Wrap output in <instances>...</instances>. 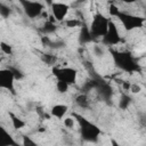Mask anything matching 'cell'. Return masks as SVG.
Listing matches in <instances>:
<instances>
[{
	"label": "cell",
	"instance_id": "obj_29",
	"mask_svg": "<svg viewBox=\"0 0 146 146\" xmlns=\"http://www.w3.org/2000/svg\"><path fill=\"white\" fill-rule=\"evenodd\" d=\"M23 145H27V146H33V145H35V141H33V140H31L29 137H24L23 138Z\"/></svg>",
	"mask_w": 146,
	"mask_h": 146
},
{
	"label": "cell",
	"instance_id": "obj_16",
	"mask_svg": "<svg viewBox=\"0 0 146 146\" xmlns=\"http://www.w3.org/2000/svg\"><path fill=\"white\" fill-rule=\"evenodd\" d=\"M131 103V97L128 96V94H122L119 100V107L121 110H127Z\"/></svg>",
	"mask_w": 146,
	"mask_h": 146
},
{
	"label": "cell",
	"instance_id": "obj_9",
	"mask_svg": "<svg viewBox=\"0 0 146 146\" xmlns=\"http://www.w3.org/2000/svg\"><path fill=\"white\" fill-rule=\"evenodd\" d=\"M51 8V15L56 19V22H63L65 21L68 11H70V6L64 2H56L54 1L50 5Z\"/></svg>",
	"mask_w": 146,
	"mask_h": 146
},
{
	"label": "cell",
	"instance_id": "obj_14",
	"mask_svg": "<svg viewBox=\"0 0 146 146\" xmlns=\"http://www.w3.org/2000/svg\"><path fill=\"white\" fill-rule=\"evenodd\" d=\"M75 104L81 108H88L90 105V100L86 94H79L75 97Z\"/></svg>",
	"mask_w": 146,
	"mask_h": 146
},
{
	"label": "cell",
	"instance_id": "obj_19",
	"mask_svg": "<svg viewBox=\"0 0 146 146\" xmlns=\"http://www.w3.org/2000/svg\"><path fill=\"white\" fill-rule=\"evenodd\" d=\"M42 60L48 65H54L56 63L57 58H56V56H54L51 54H44V55H42Z\"/></svg>",
	"mask_w": 146,
	"mask_h": 146
},
{
	"label": "cell",
	"instance_id": "obj_17",
	"mask_svg": "<svg viewBox=\"0 0 146 146\" xmlns=\"http://www.w3.org/2000/svg\"><path fill=\"white\" fill-rule=\"evenodd\" d=\"M56 89H57L58 92H60V94H65V92L68 91V89H70V84L66 83V82H64V81L57 80V81H56Z\"/></svg>",
	"mask_w": 146,
	"mask_h": 146
},
{
	"label": "cell",
	"instance_id": "obj_5",
	"mask_svg": "<svg viewBox=\"0 0 146 146\" xmlns=\"http://www.w3.org/2000/svg\"><path fill=\"white\" fill-rule=\"evenodd\" d=\"M52 75L56 80L64 81L70 86L74 84L78 80V71L73 67L64 66V67H52Z\"/></svg>",
	"mask_w": 146,
	"mask_h": 146
},
{
	"label": "cell",
	"instance_id": "obj_34",
	"mask_svg": "<svg viewBox=\"0 0 146 146\" xmlns=\"http://www.w3.org/2000/svg\"><path fill=\"white\" fill-rule=\"evenodd\" d=\"M112 1H119V0H112Z\"/></svg>",
	"mask_w": 146,
	"mask_h": 146
},
{
	"label": "cell",
	"instance_id": "obj_10",
	"mask_svg": "<svg viewBox=\"0 0 146 146\" xmlns=\"http://www.w3.org/2000/svg\"><path fill=\"white\" fill-rule=\"evenodd\" d=\"M67 105H64V104H56L51 107L50 110V115L56 117V119H63L66 113H67Z\"/></svg>",
	"mask_w": 146,
	"mask_h": 146
},
{
	"label": "cell",
	"instance_id": "obj_2",
	"mask_svg": "<svg viewBox=\"0 0 146 146\" xmlns=\"http://www.w3.org/2000/svg\"><path fill=\"white\" fill-rule=\"evenodd\" d=\"M112 56L115 65L122 71L133 73L139 70V66L133 56L128 51H112Z\"/></svg>",
	"mask_w": 146,
	"mask_h": 146
},
{
	"label": "cell",
	"instance_id": "obj_20",
	"mask_svg": "<svg viewBox=\"0 0 146 146\" xmlns=\"http://www.w3.org/2000/svg\"><path fill=\"white\" fill-rule=\"evenodd\" d=\"M9 15H10V8L7 5L0 2V16L3 18H8Z\"/></svg>",
	"mask_w": 146,
	"mask_h": 146
},
{
	"label": "cell",
	"instance_id": "obj_15",
	"mask_svg": "<svg viewBox=\"0 0 146 146\" xmlns=\"http://www.w3.org/2000/svg\"><path fill=\"white\" fill-rule=\"evenodd\" d=\"M56 30H57L56 24L52 23V22H49V21H47V22L43 24V26L41 27V32H42L43 34H50V33H54Z\"/></svg>",
	"mask_w": 146,
	"mask_h": 146
},
{
	"label": "cell",
	"instance_id": "obj_13",
	"mask_svg": "<svg viewBox=\"0 0 146 146\" xmlns=\"http://www.w3.org/2000/svg\"><path fill=\"white\" fill-rule=\"evenodd\" d=\"M9 117H10V121H11V124H13V128L16 129V130H19V129H23L26 123L24 120H22L21 117H18L17 115H15L14 113H9Z\"/></svg>",
	"mask_w": 146,
	"mask_h": 146
},
{
	"label": "cell",
	"instance_id": "obj_6",
	"mask_svg": "<svg viewBox=\"0 0 146 146\" xmlns=\"http://www.w3.org/2000/svg\"><path fill=\"white\" fill-rule=\"evenodd\" d=\"M18 1L24 10V14L31 19H35L36 17H39L44 10V6L39 1L35 0H18Z\"/></svg>",
	"mask_w": 146,
	"mask_h": 146
},
{
	"label": "cell",
	"instance_id": "obj_33",
	"mask_svg": "<svg viewBox=\"0 0 146 146\" xmlns=\"http://www.w3.org/2000/svg\"><path fill=\"white\" fill-rule=\"evenodd\" d=\"M44 1H46V3H48V5L50 6V5H51V3H52L55 0H44Z\"/></svg>",
	"mask_w": 146,
	"mask_h": 146
},
{
	"label": "cell",
	"instance_id": "obj_24",
	"mask_svg": "<svg viewBox=\"0 0 146 146\" xmlns=\"http://www.w3.org/2000/svg\"><path fill=\"white\" fill-rule=\"evenodd\" d=\"M129 91H131L132 94H139V92L141 91V87H140V84H138V83H131Z\"/></svg>",
	"mask_w": 146,
	"mask_h": 146
},
{
	"label": "cell",
	"instance_id": "obj_1",
	"mask_svg": "<svg viewBox=\"0 0 146 146\" xmlns=\"http://www.w3.org/2000/svg\"><path fill=\"white\" fill-rule=\"evenodd\" d=\"M73 117L75 119V121L80 127V133L83 140L95 143L99 139L102 131L100 128H98V125H96L94 122L89 121L88 119H86L84 116L78 113H73Z\"/></svg>",
	"mask_w": 146,
	"mask_h": 146
},
{
	"label": "cell",
	"instance_id": "obj_8",
	"mask_svg": "<svg viewBox=\"0 0 146 146\" xmlns=\"http://www.w3.org/2000/svg\"><path fill=\"white\" fill-rule=\"evenodd\" d=\"M15 78L10 68H0V89L15 92Z\"/></svg>",
	"mask_w": 146,
	"mask_h": 146
},
{
	"label": "cell",
	"instance_id": "obj_32",
	"mask_svg": "<svg viewBox=\"0 0 146 146\" xmlns=\"http://www.w3.org/2000/svg\"><path fill=\"white\" fill-rule=\"evenodd\" d=\"M123 3H128V5H130V3H133V2H136L137 0H121Z\"/></svg>",
	"mask_w": 146,
	"mask_h": 146
},
{
	"label": "cell",
	"instance_id": "obj_4",
	"mask_svg": "<svg viewBox=\"0 0 146 146\" xmlns=\"http://www.w3.org/2000/svg\"><path fill=\"white\" fill-rule=\"evenodd\" d=\"M116 17L119 18V21L121 22V24L123 25V27L127 31H132V30H136V29H140L145 24V18L144 17L132 15V14H128V13H123L121 10L116 15Z\"/></svg>",
	"mask_w": 146,
	"mask_h": 146
},
{
	"label": "cell",
	"instance_id": "obj_11",
	"mask_svg": "<svg viewBox=\"0 0 146 146\" xmlns=\"http://www.w3.org/2000/svg\"><path fill=\"white\" fill-rule=\"evenodd\" d=\"M8 145H16V141L13 139L10 133L0 125V146H8Z\"/></svg>",
	"mask_w": 146,
	"mask_h": 146
},
{
	"label": "cell",
	"instance_id": "obj_7",
	"mask_svg": "<svg viewBox=\"0 0 146 146\" xmlns=\"http://www.w3.org/2000/svg\"><path fill=\"white\" fill-rule=\"evenodd\" d=\"M102 40H103V43L106 44V46H116L121 41L120 32L117 30V26L112 19H110L107 31L104 34V36L102 38Z\"/></svg>",
	"mask_w": 146,
	"mask_h": 146
},
{
	"label": "cell",
	"instance_id": "obj_21",
	"mask_svg": "<svg viewBox=\"0 0 146 146\" xmlns=\"http://www.w3.org/2000/svg\"><path fill=\"white\" fill-rule=\"evenodd\" d=\"M64 23H65V25H66L67 27H78V26L81 25V22H80L79 19H76V18H70V19H66Z\"/></svg>",
	"mask_w": 146,
	"mask_h": 146
},
{
	"label": "cell",
	"instance_id": "obj_27",
	"mask_svg": "<svg viewBox=\"0 0 146 146\" xmlns=\"http://www.w3.org/2000/svg\"><path fill=\"white\" fill-rule=\"evenodd\" d=\"M64 46H65V42H63V41L59 40V41H51V43H50L49 47L58 49V48H62V47H64Z\"/></svg>",
	"mask_w": 146,
	"mask_h": 146
},
{
	"label": "cell",
	"instance_id": "obj_22",
	"mask_svg": "<svg viewBox=\"0 0 146 146\" xmlns=\"http://www.w3.org/2000/svg\"><path fill=\"white\" fill-rule=\"evenodd\" d=\"M74 124H75V119L73 116H68V117H65L64 119V125L68 129H73L74 128Z\"/></svg>",
	"mask_w": 146,
	"mask_h": 146
},
{
	"label": "cell",
	"instance_id": "obj_18",
	"mask_svg": "<svg viewBox=\"0 0 146 146\" xmlns=\"http://www.w3.org/2000/svg\"><path fill=\"white\" fill-rule=\"evenodd\" d=\"M0 50H1L5 55H13V52H14L13 47H11L9 43L5 42V41H1V42H0Z\"/></svg>",
	"mask_w": 146,
	"mask_h": 146
},
{
	"label": "cell",
	"instance_id": "obj_28",
	"mask_svg": "<svg viewBox=\"0 0 146 146\" xmlns=\"http://www.w3.org/2000/svg\"><path fill=\"white\" fill-rule=\"evenodd\" d=\"M41 42H42V44H43V46H50L51 40H50V38H49V36H47V34H46V35L41 36Z\"/></svg>",
	"mask_w": 146,
	"mask_h": 146
},
{
	"label": "cell",
	"instance_id": "obj_26",
	"mask_svg": "<svg viewBox=\"0 0 146 146\" xmlns=\"http://www.w3.org/2000/svg\"><path fill=\"white\" fill-rule=\"evenodd\" d=\"M94 54H95L97 57H102V56L104 55V50H103V48H102L100 46L95 44V46H94Z\"/></svg>",
	"mask_w": 146,
	"mask_h": 146
},
{
	"label": "cell",
	"instance_id": "obj_31",
	"mask_svg": "<svg viewBox=\"0 0 146 146\" xmlns=\"http://www.w3.org/2000/svg\"><path fill=\"white\" fill-rule=\"evenodd\" d=\"M86 2H87V0H75V1H74L75 5H83V3H86Z\"/></svg>",
	"mask_w": 146,
	"mask_h": 146
},
{
	"label": "cell",
	"instance_id": "obj_12",
	"mask_svg": "<svg viewBox=\"0 0 146 146\" xmlns=\"http://www.w3.org/2000/svg\"><path fill=\"white\" fill-rule=\"evenodd\" d=\"M91 40H92V36H91V33L89 31V27L86 25H82L81 31H80V36H79L80 43H88Z\"/></svg>",
	"mask_w": 146,
	"mask_h": 146
},
{
	"label": "cell",
	"instance_id": "obj_25",
	"mask_svg": "<svg viewBox=\"0 0 146 146\" xmlns=\"http://www.w3.org/2000/svg\"><path fill=\"white\" fill-rule=\"evenodd\" d=\"M9 68H10V71L13 72L15 80H21V79L23 78V73H22L19 70H17V68H14V67H9Z\"/></svg>",
	"mask_w": 146,
	"mask_h": 146
},
{
	"label": "cell",
	"instance_id": "obj_3",
	"mask_svg": "<svg viewBox=\"0 0 146 146\" xmlns=\"http://www.w3.org/2000/svg\"><path fill=\"white\" fill-rule=\"evenodd\" d=\"M108 22H110V18H107L102 13H96L92 16L91 23L89 25V31L91 33L92 39L104 36V34L106 33L107 27H108Z\"/></svg>",
	"mask_w": 146,
	"mask_h": 146
},
{
	"label": "cell",
	"instance_id": "obj_23",
	"mask_svg": "<svg viewBox=\"0 0 146 146\" xmlns=\"http://www.w3.org/2000/svg\"><path fill=\"white\" fill-rule=\"evenodd\" d=\"M108 11H110V15H111L112 17H116V15L119 14L120 9H119L114 3H111V5H110V9H108Z\"/></svg>",
	"mask_w": 146,
	"mask_h": 146
},
{
	"label": "cell",
	"instance_id": "obj_30",
	"mask_svg": "<svg viewBox=\"0 0 146 146\" xmlns=\"http://www.w3.org/2000/svg\"><path fill=\"white\" fill-rule=\"evenodd\" d=\"M130 84H131V83H129V82H123V83H122V88H123V90H124V91H129V89H130Z\"/></svg>",
	"mask_w": 146,
	"mask_h": 146
}]
</instances>
